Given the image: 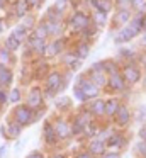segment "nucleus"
<instances>
[{
  "label": "nucleus",
  "instance_id": "obj_1",
  "mask_svg": "<svg viewBox=\"0 0 146 158\" xmlns=\"http://www.w3.org/2000/svg\"><path fill=\"white\" fill-rule=\"evenodd\" d=\"M141 32H143V15L134 14L132 19L124 26V27H119L117 31H114L112 39H114V44H117V46L129 44L131 41L138 39Z\"/></svg>",
  "mask_w": 146,
  "mask_h": 158
},
{
  "label": "nucleus",
  "instance_id": "obj_2",
  "mask_svg": "<svg viewBox=\"0 0 146 158\" xmlns=\"http://www.w3.org/2000/svg\"><path fill=\"white\" fill-rule=\"evenodd\" d=\"M65 24H66V31H70L71 34L77 36L78 32H81L85 27H88V26L92 24L90 12L71 10L70 14L66 15V19H65Z\"/></svg>",
  "mask_w": 146,
  "mask_h": 158
},
{
  "label": "nucleus",
  "instance_id": "obj_3",
  "mask_svg": "<svg viewBox=\"0 0 146 158\" xmlns=\"http://www.w3.org/2000/svg\"><path fill=\"white\" fill-rule=\"evenodd\" d=\"M121 73L124 78L127 87H134L138 83H141V77H143V70L136 61H126L121 65Z\"/></svg>",
  "mask_w": 146,
  "mask_h": 158
},
{
  "label": "nucleus",
  "instance_id": "obj_4",
  "mask_svg": "<svg viewBox=\"0 0 146 158\" xmlns=\"http://www.w3.org/2000/svg\"><path fill=\"white\" fill-rule=\"evenodd\" d=\"M12 121H15L22 127H29L31 124H34V109L22 102L17 104L12 109Z\"/></svg>",
  "mask_w": 146,
  "mask_h": 158
},
{
  "label": "nucleus",
  "instance_id": "obj_5",
  "mask_svg": "<svg viewBox=\"0 0 146 158\" xmlns=\"http://www.w3.org/2000/svg\"><path fill=\"white\" fill-rule=\"evenodd\" d=\"M75 83H77V85L81 89V92H83L87 102H88V100H92V99H97V97H100V92H102V90L98 89V87L95 85V83L92 82L90 78H88L87 73H81V75H78L77 80H75Z\"/></svg>",
  "mask_w": 146,
  "mask_h": 158
},
{
  "label": "nucleus",
  "instance_id": "obj_6",
  "mask_svg": "<svg viewBox=\"0 0 146 158\" xmlns=\"http://www.w3.org/2000/svg\"><path fill=\"white\" fill-rule=\"evenodd\" d=\"M70 48L68 44V38L63 36V38H51L48 41V49H46V60L49 58H60L66 49Z\"/></svg>",
  "mask_w": 146,
  "mask_h": 158
},
{
  "label": "nucleus",
  "instance_id": "obj_7",
  "mask_svg": "<svg viewBox=\"0 0 146 158\" xmlns=\"http://www.w3.org/2000/svg\"><path fill=\"white\" fill-rule=\"evenodd\" d=\"M53 126H54V131H56V136L58 139L61 141H68L71 139V124H70V119L65 116H58L56 119L53 121Z\"/></svg>",
  "mask_w": 146,
  "mask_h": 158
},
{
  "label": "nucleus",
  "instance_id": "obj_8",
  "mask_svg": "<svg viewBox=\"0 0 146 158\" xmlns=\"http://www.w3.org/2000/svg\"><path fill=\"white\" fill-rule=\"evenodd\" d=\"M44 92L43 89H41L39 85H34L29 89V92H27L26 95V100H24V104H27V106L31 107V109H39V107H44Z\"/></svg>",
  "mask_w": 146,
  "mask_h": 158
},
{
  "label": "nucleus",
  "instance_id": "obj_9",
  "mask_svg": "<svg viewBox=\"0 0 146 158\" xmlns=\"http://www.w3.org/2000/svg\"><path fill=\"white\" fill-rule=\"evenodd\" d=\"M60 61H61V65L65 66V70H70V72H73V73L78 72V70L83 66V60L78 58L71 48H68L66 51L60 56Z\"/></svg>",
  "mask_w": 146,
  "mask_h": 158
},
{
  "label": "nucleus",
  "instance_id": "obj_10",
  "mask_svg": "<svg viewBox=\"0 0 146 158\" xmlns=\"http://www.w3.org/2000/svg\"><path fill=\"white\" fill-rule=\"evenodd\" d=\"M112 121H114V124H115L117 129H126V127L131 126V123H132V110L129 109L127 104L122 102V106L119 107L117 114L114 116Z\"/></svg>",
  "mask_w": 146,
  "mask_h": 158
},
{
  "label": "nucleus",
  "instance_id": "obj_11",
  "mask_svg": "<svg viewBox=\"0 0 146 158\" xmlns=\"http://www.w3.org/2000/svg\"><path fill=\"white\" fill-rule=\"evenodd\" d=\"M127 144V138L124 136L122 131H115L112 129L111 134L105 138V146H107L109 151H119Z\"/></svg>",
  "mask_w": 146,
  "mask_h": 158
},
{
  "label": "nucleus",
  "instance_id": "obj_12",
  "mask_svg": "<svg viewBox=\"0 0 146 158\" xmlns=\"http://www.w3.org/2000/svg\"><path fill=\"white\" fill-rule=\"evenodd\" d=\"M132 15H134V12L131 10V9H124V10H114V14L111 15V22H109V26H112V31H117L119 27H124L126 24H127L129 21L132 19Z\"/></svg>",
  "mask_w": 146,
  "mask_h": 158
},
{
  "label": "nucleus",
  "instance_id": "obj_13",
  "mask_svg": "<svg viewBox=\"0 0 146 158\" xmlns=\"http://www.w3.org/2000/svg\"><path fill=\"white\" fill-rule=\"evenodd\" d=\"M22 131H24V127L20 126V124H17L15 121H9L7 124H2V126H0V136L15 141L22 136Z\"/></svg>",
  "mask_w": 146,
  "mask_h": 158
},
{
  "label": "nucleus",
  "instance_id": "obj_14",
  "mask_svg": "<svg viewBox=\"0 0 146 158\" xmlns=\"http://www.w3.org/2000/svg\"><path fill=\"white\" fill-rule=\"evenodd\" d=\"M105 89H107L111 94H121V92H124L126 89H129V87L126 85L124 78H122L121 70H119V72H115V73H112V75H109L107 87H105Z\"/></svg>",
  "mask_w": 146,
  "mask_h": 158
},
{
  "label": "nucleus",
  "instance_id": "obj_15",
  "mask_svg": "<svg viewBox=\"0 0 146 158\" xmlns=\"http://www.w3.org/2000/svg\"><path fill=\"white\" fill-rule=\"evenodd\" d=\"M43 141L46 146H56L60 143L56 131H54V126H53V121H44L43 123Z\"/></svg>",
  "mask_w": 146,
  "mask_h": 158
},
{
  "label": "nucleus",
  "instance_id": "obj_16",
  "mask_svg": "<svg viewBox=\"0 0 146 158\" xmlns=\"http://www.w3.org/2000/svg\"><path fill=\"white\" fill-rule=\"evenodd\" d=\"M87 109L90 110V114L95 119H100L105 117V99L104 97H97V99H92L87 102Z\"/></svg>",
  "mask_w": 146,
  "mask_h": 158
},
{
  "label": "nucleus",
  "instance_id": "obj_17",
  "mask_svg": "<svg viewBox=\"0 0 146 158\" xmlns=\"http://www.w3.org/2000/svg\"><path fill=\"white\" fill-rule=\"evenodd\" d=\"M71 49H73V53L78 56L80 60H87L88 56H90L92 53V43L90 41H85V39H77V43H75L73 46H71Z\"/></svg>",
  "mask_w": 146,
  "mask_h": 158
},
{
  "label": "nucleus",
  "instance_id": "obj_18",
  "mask_svg": "<svg viewBox=\"0 0 146 158\" xmlns=\"http://www.w3.org/2000/svg\"><path fill=\"white\" fill-rule=\"evenodd\" d=\"M87 150L90 151L92 156H102V155L107 151L105 139H102V138H98V136L90 138V141H88V144H87Z\"/></svg>",
  "mask_w": 146,
  "mask_h": 158
},
{
  "label": "nucleus",
  "instance_id": "obj_19",
  "mask_svg": "<svg viewBox=\"0 0 146 158\" xmlns=\"http://www.w3.org/2000/svg\"><path fill=\"white\" fill-rule=\"evenodd\" d=\"M136 56H138V51L136 49H132L131 46H127V44H122V46H119V49H117V61L121 63H126V61H136Z\"/></svg>",
  "mask_w": 146,
  "mask_h": 158
},
{
  "label": "nucleus",
  "instance_id": "obj_20",
  "mask_svg": "<svg viewBox=\"0 0 146 158\" xmlns=\"http://www.w3.org/2000/svg\"><path fill=\"white\" fill-rule=\"evenodd\" d=\"M48 31H49V39L51 38H63L66 34V24L65 21H46Z\"/></svg>",
  "mask_w": 146,
  "mask_h": 158
},
{
  "label": "nucleus",
  "instance_id": "obj_21",
  "mask_svg": "<svg viewBox=\"0 0 146 158\" xmlns=\"http://www.w3.org/2000/svg\"><path fill=\"white\" fill-rule=\"evenodd\" d=\"M121 106H122V100L119 99V97H115V95L107 97V99H105V117H107L109 121H112Z\"/></svg>",
  "mask_w": 146,
  "mask_h": 158
},
{
  "label": "nucleus",
  "instance_id": "obj_22",
  "mask_svg": "<svg viewBox=\"0 0 146 158\" xmlns=\"http://www.w3.org/2000/svg\"><path fill=\"white\" fill-rule=\"evenodd\" d=\"M85 73H87V77H88V78H90L100 90H104L105 87H107V78H109V75H107L105 72H97V70H90V68H88Z\"/></svg>",
  "mask_w": 146,
  "mask_h": 158
},
{
  "label": "nucleus",
  "instance_id": "obj_23",
  "mask_svg": "<svg viewBox=\"0 0 146 158\" xmlns=\"http://www.w3.org/2000/svg\"><path fill=\"white\" fill-rule=\"evenodd\" d=\"M15 73H14L12 66H0V89H9L14 83Z\"/></svg>",
  "mask_w": 146,
  "mask_h": 158
},
{
  "label": "nucleus",
  "instance_id": "obj_24",
  "mask_svg": "<svg viewBox=\"0 0 146 158\" xmlns=\"http://www.w3.org/2000/svg\"><path fill=\"white\" fill-rule=\"evenodd\" d=\"M90 19H92V24L98 29L107 27L109 22H111V15L104 14V12H100V10H90Z\"/></svg>",
  "mask_w": 146,
  "mask_h": 158
},
{
  "label": "nucleus",
  "instance_id": "obj_25",
  "mask_svg": "<svg viewBox=\"0 0 146 158\" xmlns=\"http://www.w3.org/2000/svg\"><path fill=\"white\" fill-rule=\"evenodd\" d=\"M73 106V99L70 95H65V94H60V95L54 97V109L58 112H68Z\"/></svg>",
  "mask_w": 146,
  "mask_h": 158
},
{
  "label": "nucleus",
  "instance_id": "obj_26",
  "mask_svg": "<svg viewBox=\"0 0 146 158\" xmlns=\"http://www.w3.org/2000/svg\"><path fill=\"white\" fill-rule=\"evenodd\" d=\"M31 34L32 36H36V38H39V39H49V31H48V24H46V21L44 19H39L37 21V24L34 26V29L31 31Z\"/></svg>",
  "mask_w": 146,
  "mask_h": 158
},
{
  "label": "nucleus",
  "instance_id": "obj_27",
  "mask_svg": "<svg viewBox=\"0 0 146 158\" xmlns=\"http://www.w3.org/2000/svg\"><path fill=\"white\" fill-rule=\"evenodd\" d=\"M2 44L5 46L7 49H10V51L12 53H17L19 51V49H22V43L19 41V39L15 38V36L12 34V32H9V34L5 36V38H3V41H2Z\"/></svg>",
  "mask_w": 146,
  "mask_h": 158
},
{
  "label": "nucleus",
  "instance_id": "obj_28",
  "mask_svg": "<svg viewBox=\"0 0 146 158\" xmlns=\"http://www.w3.org/2000/svg\"><path fill=\"white\" fill-rule=\"evenodd\" d=\"M15 63V56L10 49H7L5 46L0 43V66H12Z\"/></svg>",
  "mask_w": 146,
  "mask_h": 158
},
{
  "label": "nucleus",
  "instance_id": "obj_29",
  "mask_svg": "<svg viewBox=\"0 0 146 158\" xmlns=\"http://www.w3.org/2000/svg\"><path fill=\"white\" fill-rule=\"evenodd\" d=\"M10 32H12V34L15 36V38L19 39L20 43H22V44H26V41L29 39V36H31V31H29V29H27L24 24H20V22H19V24L14 26L12 31H10Z\"/></svg>",
  "mask_w": 146,
  "mask_h": 158
},
{
  "label": "nucleus",
  "instance_id": "obj_30",
  "mask_svg": "<svg viewBox=\"0 0 146 158\" xmlns=\"http://www.w3.org/2000/svg\"><path fill=\"white\" fill-rule=\"evenodd\" d=\"M102 65H104V72L107 73V75H112V73H115V72L121 70V63H119L117 60H114V58L102 60Z\"/></svg>",
  "mask_w": 146,
  "mask_h": 158
},
{
  "label": "nucleus",
  "instance_id": "obj_31",
  "mask_svg": "<svg viewBox=\"0 0 146 158\" xmlns=\"http://www.w3.org/2000/svg\"><path fill=\"white\" fill-rule=\"evenodd\" d=\"M43 19L44 21H65L66 15H63L61 12H58L53 5H49V7H46V12H44Z\"/></svg>",
  "mask_w": 146,
  "mask_h": 158
},
{
  "label": "nucleus",
  "instance_id": "obj_32",
  "mask_svg": "<svg viewBox=\"0 0 146 158\" xmlns=\"http://www.w3.org/2000/svg\"><path fill=\"white\" fill-rule=\"evenodd\" d=\"M51 5L63 15H68L71 12V0H54Z\"/></svg>",
  "mask_w": 146,
  "mask_h": 158
},
{
  "label": "nucleus",
  "instance_id": "obj_33",
  "mask_svg": "<svg viewBox=\"0 0 146 158\" xmlns=\"http://www.w3.org/2000/svg\"><path fill=\"white\" fill-rule=\"evenodd\" d=\"M132 155L136 158H146V141L138 139L132 144Z\"/></svg>",
  "mask_w": 146,
  "mask_h": 158
},
{
  "label": "nucleus",
  "instance_id": "obj_34",
  "mask_svg": "<svg viewBox=\"0 0 146 158\" xmlns=\"http://www.w3.org/2000/svg\"><path fill=\"white\" fill-rule=\"evenodd\" d=\"M20 102H22V90H20V87H14L12 90H9V104L17 106Z\"/></svg>",
  "mask_w": 146,
  "mask_h": 158
},
{
  "label": "nucleus",
  "instance_id": "obj_35",
  "mask_svg": "<svg viewBox=\"0 0 146 158\" xmlns=\"http://www.w3.org/2000/svg\"><path fill=\"white\" fill-rule=\"evenodd\" d=\"M19 22H20V24H24V26H26V27L29 29V31H32V29H34V26L37 24V17H36V14H32V12H31V14H27L24 19H20Z\"/></svg>",
  "mask_w": 146,
  "mask_h": 158
},
{
  "label": "nucleus",
  "instance_id": "obj_36",
  "mask_svg": "<svg viewBox=\"0 0 146 158\" xmlns=\"http://www.w3.org/2000/svg\"><path fill=\"white\" fill-rule=\"evenodd\" d=\"M144 117H146V106L143 104V106H139L136 109V114H132V121L141 124V123H144Z\"/></svg>",
  "mask_w": 146,
  "mask_h": 158
},
{
  "label": "nucleus",
  "instance_id": "obj_37",
  "mask_svg": "<svg viewBox=\"0 0 146 158\" xmlns=\"http://www.w3.org/2000/svg\"><path fill=\"white\" fill-rule=\"evenodd\" d=\"M73 99L77 100V102H80V104H87V99H85L83 92H81V89L77 85V83H73Z\"/></svg>",
  "mask_w": 146,
  "mask_h": 158
},
{
  "label": "nucleus",
  "instance_id": "obj_38",
  "mask_svg": "<svg viewBox=\"0 0 146 158\" xmlns=\"http://www.w3.org/2000/svg\"><path fill=\"white\" fill-rule=\"evenodd\" d=\"M131 9V0H114V10Z\"/></svg>",
  "mask_w": 146,
  "mask_h": 158
},
{
  "label": "nucleus",
  "instance_id": "obj_39",
  "mask_svg": "<svg viewBox=\"0 0 146 158\" xmlns=\"http://www.w3.org/2000/svg\"><path fill=\"white\" fill-rule=\"evenodd\" d=\"M136 63L141 66V70H146V49H141V51H138V56H136Z\"/></svg>",
  "mask_w": 146,
  "mask_h": 158
},
{
  "label": "nucleus",
  "instance_id": "obj_40",
  "mask_svg": "<svg viewBox=\"0 0 146 158\" xmlns=\"http://www.w3.org/2000/svg\"><path fill=\"white\" fill-rule=\"evenodd\" d=\"M9 104V89H0V109Z\"/></svg>",
  "mask_w": 146,
  "mask_h": 158
},
{
  "label": "nucleus",
  "instance_id": "obj_41",
  "mask_svg": "<svg viewBox=\"0 0 146 158\" xmlns=\"http://www.w3.org/2000/svg\"><path fill=\"white\" fill-rule=\"evenodd\" d=\"M7 27H9V19H7L5 15H0V36L5 32Z\"/></svg>",
  "mask_w": 146,
  "mask_h": 158
},
{
  "label": "nucleus",
  "instance_id": "obj_42",
  "mask_svg": "<svg viewBox=\"0 0 146 158\" xmlns=\"http://www.w3.org/2000/svg\"><path fill=\"white\" fill-rule=\"evenodd\" d=\"M144 2H146V0H131V10L132 12H138Z\"/></svg>",
  "mask_w": 146,
  "mask_h": 158
},
{
  "label": "nucleus",
  "instance_id": "obj_43",
  "mask_svg": "<svg viewBox=\"0 0 146 158\" xmlns=\"http://www.w3.org/2000/svg\"><path fill=\"white\" fill-rule=\"evenodd\" d=\"M27 2H29V5H31V9H32V10L41 9V7H43V4H44V0H27Z\"/></svg>",
  "mask_w": 146,
  "mask_h": 158
},
{
  "label": "nucleus",
  "instance_id": "obj_44",
  "mask_svg": "<svg viewBox=\"0 0 146 158\" xmlns=\"http://www.w3.org/2000/svg\"><path fill=\"white\" fill-rule=\"evenodd\" d=\"M24 144H26V139H22V141H20V139H15V144H14V153L19 155L20 151H22V146H24Z\"/></svg>",
  "mask_w": 146,
  "mask_h": 158
},
{
  "label": "nucleus",
  "instance_id": "obj_45",
  "mask_svg": "<svg viewBox=\"0 0 146 158\" xmlns=\"http://www.w3.org/2000/svg\"><path fill=\"white\" fill-rule=\"evenodd\" d=\"M138 139L146 141V126H144V124H141L139 129H138Z\"/></svg>",
  "mask_w": 146,
  "mask_h": 158
},
{
  "label": "nucleus",
  "instance_id": "obj_46",
  "mask_svg": "<svg viewBox=\"0 0 146 158\" xmlns=\"http://www.w3.org/2000/svg\"><path fill=\"white\" fill-rule=\"evenodd\" d=\"M102 158H122L121 156V153H119V151H105L104 155H102Z\"/></svg>",
  "mask_w": 146,
  "mask_h": 158
},
{
  "label": "nucleus",
  "instance_id": "obj_47",
  "mask_svg": "<svg viewBox=\"0 0 146 158\" xmlns=\"http://www.w3.org/2000/svg\"><path fill=\"white\" fill-rule=\"evenodd\" d=\"M26 158H46V156H44L43 151H39V150H32V151H31V153L27 155Z\"/></svg>",
  "mask_w": 146,
  "mask_h": 158
},
{
  "label": "nucleus",
  "instance_id": "obj_48",
  "mask_svg": "<svg viewBox=\"0 0 146 158\" xmlns=\"http://www.w3.org/2000/svg\"><path fill=\"white\" fill-rule=\"evenodd\" d=\"M73 158H92V155H90V151L85 148V150H81V151H78L77 155H75Z\"/></svg>",
  "mask_w": 146,
  "mask_h": 158
},
{
  "label": "nucleus",
  "instance_id": "obj_49",
  "mask_svg": "<svg viewBox=\"0 0 146 158\" xmlns=\"http://www.w3.org/2000/svg\"><path fill=\"white\" fill-rule=\"evenodd\" d=\"M7 155H9V144H0V158H7Z\"/></svg>",
  "mask_w": 146,
  "mask_h": 158
},
{
  "label": "nucleus",
  "instance_id": "obj_50",
  "mask_svg": "<svg viewBox=\"0 0 146 158\" xmlns=\"http://www.w3.org/2000/svg\"><path fill=\"white\" fill-rule=\"evenodd\" d=\"M139 46H141V49H146V31H143L141 34H139Z\"/></svg>",
  "mask_w": 146,
  "mask_h": 158
},
{
  "label": "nucleus",
  "instance_id": "obj_51",
  "mask_svg": "<svg viewBox=\"0 0 146 158\" xmlns=\"http://www.w3.org/2000/svg\"><path fill=\"white\" fill-rule=\"evenodd\" d=\"M141 87L146 92V70H143V77H141Z\"/></svg>",
  "mask_w": 146,
  "mask_h": 158
},
{
  "label": "nucleus",
  "instance_id": "obj_52",
  "mask_svg": "<svg viewBox=\"0 0 146 158\" xmlns=\"http://www.w3.org/2000/svg\"><path fill=\"white\" fill-rule=\"evenodd\" d=\"M134 14H139V15H146V2L141 5V9H139L138 12H134Z\"/></svg>",
  "mask_w": 146,
  "mask_h": 158
},
{
  "label": "nucleus",
  "instance_id": "obj_53",
  "mask_svg": "<svg viewBox=\"0 0 146 158\" xmlns=\"http://www.w3.org/2000/svg\"><path fill=\"white\" fill-rule=\"evenodd\" d=\"M49 158H68V156H66L65 153H60V151H58V153H53Z\"/></svg>",
  "mask_w": 146,
  "mask_h": 158
},
{
  "label": "nucleus",
  "instance_id": "obj_54",
  "mask_svg": "<svg viewBox=\"0 0 146 158\" xmlns=\"http://www.w3.org/2000/svg\"><path fill=\"white\" fill-rule=\"evenodd\" d=\"M5 9H7V4L3 0H0V12H5Z\"/></svg>",
  "mask_w": 146,
  "mask_h": 158
},
{
  "label": "nucleus",
  "instance_id": "obj_55",
  "mask_svg": "<svg viewBox=\"0 0 146 158\" xmlns=\"http://www.w3.org/2000/svg\"><path fill=\"white\" fill-rule=\"evenodd\" d=\"M143 31H146V15H143Z\"/></svg>",
  "mask_w": 146,
  "mask_h": 158
},
{
  "label": "nucleus",
  "instance_id": "obj_56",
  "mask_svg": "<svg viewBox=\"0 0 146 158\" xmlns=\"http://www.w3.org/2000/svg\"><path fill=\"white\" fill-rule=\"evenodd\" d=\"M3 2H5L7 5H9V4H12V0H3Z\"/></svg>",
  "mask_w": 146,
  "mask_h": 158
},
{
  "label": "nucleus",
  "instance_id": "obj_57",
  "mask_svg": "<svg viewBox=\"0 0 146 158\" xmlns=\"http://www.w3.org/2000/svg\"><path fill=\"white\" fill-rule=\"evenodd\" d=\"M0 119H2V109H0Z\"/></svg>",
  "mask_w": 146,
  "mask_h": 158
},
{
  "label": "nucleus",
  "instance_id": "obj_58",
  "mask_svg": "<svg viewBox=\"0 0 146 158\" xmlns=\"http://www.w3.org/2000/svg\"><path fill=\"white\" fill-rule=\"evenodd\" d=\"M143 124H144V126H146V117H144V123H143Z\"/></svg>",
  "mask_w": 146,
  "mask_h": 158
},
{
  "label": "nucleus",
  "instance_id": "obj_59",
  "mask_svg": "<svg viewBox=\"0 0 146 158\" xmlns=\"http://www.w3.org/2000/svg\"><path fill=\"white\" fill-rule=\"evenodd\" d=\"M92 158H102V156H92Z\"/></svg>",
  "mask_w": 146,
  "mask_h": 158
},
{
  "label": "nucleus",
  "instance_id": "obj_60",
  "mask_svg": "<svg viewBox=\"0 0 146 158\" xmlns=\"http://www.w3.org/2000/svg\"><path fill=\"white\" fill-rule=\"evenodd\" d=\"M112 2H114V0H112Z\"/></svg>",
  "mask_w": 146,
  "mask_h": 158
},
{
  "label": "nucleus",
  "instance_id": "obj_61",
  "mask_svg": "<svg viewBox=\"0 0 146 158\" xmlns=\"http://www.w3.org/2000/svg\"><path fill=\"white\" fill-rule=\"evenodd\" d=\"M12 2H14V0H12Z\"/></svg>",
  "mask_w": 146,
  "mask_h": 158
}]
</instances>
